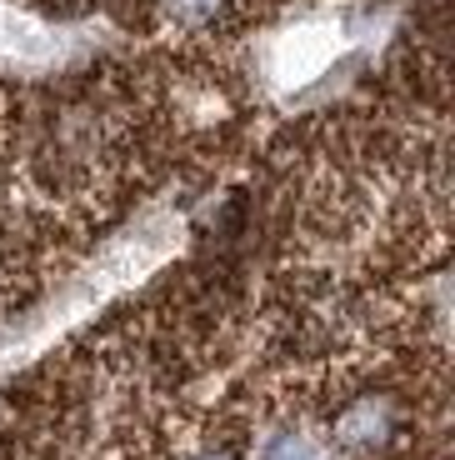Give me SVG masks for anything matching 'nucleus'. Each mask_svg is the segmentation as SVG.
Segmentation results:
<instances>
[{"label": "nucleus", "mask_w": 455, "mask_h": 460, "mask_svg": "<svg viewBox=\"0 0 455 460\" xmlns=\"http://www.w3.org/2000/svg\"><path fill=\"white\" fill-rule=\"evenodd\" d=\"M390 426H396V411H390V401L365 395V401H355L351 411L335 420V436H341L345 446H380V440L390 436Z\"/></svg>", "instance_id": "f257e3e1"}, {"label": "nucleus", "mask_w": 455, "mask_h": 460, "mask_svg": "<svg viewBox=\"0 0 455 460\" xmlns=\"http://www.w3.org/2000/svg\"><path fill=\"white\" fill-rule=\"evenodd\" d=\"M261 460H320V450H316V440H310V436L285 430V436H275L271 446H265Z\"/></svg>", "instance_id": "f03ea898"}, {"label": "nucleus", "mask_w": 455, "mask_h": 460, "mask_svg": "<svg viewBox=\"0 0 455 460\" xmlns=\"http://www.w3.org/2000/svg\"><path fill=\"white\" fill-rule=\"evenodd\" d=\"M175 5H181L185 15H205L210 5H216V0H175Z\"/></svg>", "instance_id": "7ed1b4c3"}, {"label": "nucleus", "mask_w": 455, "mask_h": 460, "mask_svg": "<svg viewBox=\"0 0 455 460\" xmlns=\"http://www.w3.org/2000/svg\"><path fill=\"white\" fill-rule=\"evenodd\" d=\"M205 460H230V456H205Z\"/></svg>", "instance_id": "20e7f679"}]
</instances>
